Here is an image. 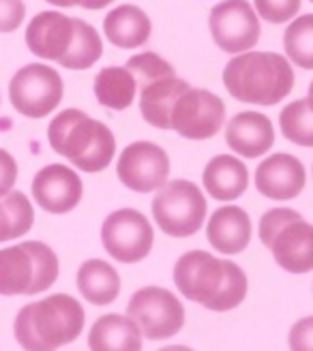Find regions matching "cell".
<instances>
[{"label": "cell", "instance_id": "6da1fadb", "mask_svg": "<svg viewBox=\"0 0 313 351\" xmlns=\"http://www.w3.org/2000/svg\"><path fill=\"white\" fill-rule=\"evenodd\" d=\"M174 283L191 302L225 313L242 304L249 280L238 263L208 251H189L174 263Z\"/></svg>", "mask_w": 313, "mask_h": 351}, {"label": "cell", "instance_id": "7a4b0ae2", "mask_svg": "<svg viewBox=\"0 0 313 351\" xmlns=\"http://www.w3.org/2000/svg\"><path fill=\"white\" fill-rule=\"evenodd\" d=\"M84 324V306L73 295L51 293L22 306L13 324V335L24 351H56L78 341Z\"/></svg>", "mask_w": 313, "mask_h": 351}, {"label": "cell", "instance_id": "3957f363", "mask_svg": "<svg viewBox=\"0 0 313 351\" xmlns=\"http://www.w3.org/2000/svg\"><path fill=\"white\" fill-rule=\"evenodd\" d=\"M223 86L240 103H281L294 88V71L288 58L275 51H247L234 56L223 69Z\"/></svg>", "mask_w": 313, "mask_h": 351}, {"label": "cell", "instance_id": "277c9868", "mask_svg": "<svg viewBox=\"0 0 313 351\" xmlns=\"http://www.w3.org/2000/svg\"><path fill=\"white\" fill-rule=\"evenodd\" d=\"M47 142L56 154L86 173L110 167L116 154V139L108 125L82 110H62L47 127Z\"/></svg>", "mask_w": 313, "mask_h": 351}, {"label": "cell", "instance_id": "5b68a950", "mask_svg": "<svg viewBox=\"0 0 313 351\" xmlns=\"http://www.w3.org/2000/svg\"><path fill=\"white\" fill-rule=\"evenodd\" d=\"M60 263L45 242L28 240L0 249V295H34L56 283Z\"/></svg>", "mask_w": 313, "mask_h": 351}, {"label": "cell", "instance_id": "8992f818", "mask_svg": "<svg viewBox=\"0 0 313 351\" xmlns=\"http://www.w3.org/2000/svg\"><path fill=\"white\" fill-rule=\"evenodd\" d=\"M259 240L290 274L313 270V225L292 208H270L259 219Z\"/></svg>", "mask_w": 313, "mask_h": 351}, {"label": "cell", "instance_id": "52a82bcc", "mask_svg": "<svg viewBox=\"0 0 313 351\" xmlns=\"http://www.w3.org/2000/svg\"><path fill=\"white\" fill-rule=\"evenodd\" d=\"M150 208L154 223L172 238H189L198 234L208 213V204L200 186L183 178L170 180L156 189Z\"/></svg>", "mask_w": 313, "mask_h": 351}, {"label": "cell", "instance_id": "ba28073f", "mask_svg": "<svg viewBox=\"0 0 313 351\" xmlns=\"http://www.w3.org/2000/svg\"><path fill=\"white\" fill-rule=\"evenodd\" d=\"M65 95L62 77L43 62L22 66L9 82V101L17 114L26 118H45L54 112Z\"/></svg>", "mask_w": 313, "mask_h": 351}, {"label": "cell", "instance_id": "9c48e42d", "mask_svg": "<svg viewBox=\"0 0 313 351\" xmlns=\"http://www.w3.org/2000/svg\"><path fill=\"white\" fill-rule=\"evenodd\" d=\"M127 315L140 326L148 341H167L176 337L185 326V306L165 287L137 289L127 304Z\"/></svg>", "mask_w": 313, "mask_h": 351}, {"label": "cell", "instance_id": "30bf717a", "mask_svg": "<svg viewBox=\"0 0 313 351\" xmlns=\"http://www.w3.org/2000/svg\"><path fill=\"white\" fill-rule=\"evenodd\" d=\"M225 122V103L211 90L204 88H187L176 99L170 114L172 131L185 139H211L219 133Z\"/></svg>", "mask_w": 313, "mask_h": 351}, {"label": "cell", "instance_id": "8fae6325", "mask_svg": "<svg viewBox=\"0 0 313 351\" xmlns=\"http://www.w3.org/2000/svg\"><path fill=\"white\" fill-rule=\"evenodd\" d=\"M101 242L108 255L123 263H137L148 257L154 232L150 221L133 208H120L101 225Z\"/></svg>", "mask_w": 313, "mask_h": 351}, {"label": "cell", "instance_id": "7c38bea8", "mask_svg": "<svg viewBox=\"0 0 313 351\" xmlns=\"http://www.w3.org/2000/svg\"><path fill=\"white\" fill-rule=\"evenodd\" d=\"M213 41L228 54H242L259 41V20L247 0H223L208 15Z\"/></svg>", "mask_w": 313, "mask_h": 351}, {"label": "cell", "instance_id": "4fadbf2b", "mask_svg": "<svg viewBox=\"0 0 313 351\" xmlns=\"http://www.w3.org/2000/svg\"><path fill=\"white\" fill-rule=\"evenodd\" d=\"M116 173L129 191L152 193L167 182L170 156L152 142H133L120 152Z\"/></svg>", "mask_w": 313, "mask_h": 351}, {"label": "cell", "instance_id": "5bb4252c", "mask_svg": "<svg viewBox=\"0 0 313 351\" xmlns=\"http://www.w3.org/2000/svg\"><path fill=\"white\" fill-rule=\"evenodd\" d=\"M78 17L60 11H41L26 26V45L34 56L60 62L73 47Z\"/></svg>", "mask_w": 313, "mask_h": 351}, {"label": "cell", "instance_id": "9a60e30c", "mask_svg": "<svg viewBox=\"0 0 313 351\" xmlns=\"http://www.w3.org/2000/svg\"><path fill=\"white\" fill-rule=\"evenodd\" d=\"M84 184L76 169L62 163H51L32 178V197L49 215H67L82 202Z\"/></svg>", "mask_w": 313, "mask_h": 351}, {"label": "cell", "instance_id": "2e32d148", "mask_svg": "<svg viewBox=\"0 0 313 351\" xmlns=\"http://www.w3.org/2000/svg\"><path fill=\"white\" fill-rule=\"evenodd\" d=\"M307 184V171L299 156L288 152L270 154L255 169V186L264 197L288 202L299 197Z\"/></svg>", "mask_w": 313, "mask_h": 351}, {"label": "cell", "instance_id": "e0dca14e", "mask_svg": "<svg viewBox=\"0 0 313 351\" xmlns=\"http://www.w3.org/2000/svg\"><path fill=\"white\" fill-rule=\"evenodd\" d=\"M225 144L245 159L264 156L275 144V127L259 112H240L225 125Z\"/></svg>", "mask_w": 313, "mask_h": 351}, {"label": "cell", "instance_id": "ac0fdd59", "mask_svg": "<svg viewBox=\"0 0 313 351\" xmlns=\"http://www.w3.org/2000/svg\"><path fill=\"white\" fill-rule=\"evenodd\" d=\"M206 238L221 255H238L251 242V219L240 206H221L208 219Z\"/></svg>", "mask_w": 313, "mask_h": 351}, {"label": "cell", "instance_id": "d6986e66", "mask_svg": "<svg viewBox=\"0 0 313 351\" xmlns=\"http://www.w3.org/2000/svg\"><path fill=\"white\" fill-rule=\"evenodd\" d=\"M189 88V84L181 77H176V73H170L163 77L150 80L148 84L140 86V112L142 118L148 122L150 127L161 129V131H170V114L176 99L181 97V93H185Z\"/></svg>", "mask_w": 313, "mask_h": 351}, {"label": "cell", "instance_id": "ffe728a7", "mask_svg": "<svg viewBox=\"0 0 313 351\" xmlns=\"http://www.w3.org/2000/svg\"><path fill=\"white\" fill-rule=\"evenodd\" d=\"M204 189L217 202H234L249 186L247 165L236 156L217 154L206 163L202 173Z\"/></svg>", "mask_w": 313, "mask_h": 351}, {"label": "cell", "instance_id": "44dd1931", "mask_svg": "<svg viewBox=\"0 0 313 351\" xmlns=\"http://www.w3.org/2000/svg\"><path fill=\"white\" fill-rule=\"evenodd\" d=\"M89 347L91 351H142V330L129 315H103L89 332Z\"/></svg>", "mask_w": 313, "mask_h": 351}, {"label": "cell", "instance_id": "7402d4cb", "mask_svg": "<svg viewBox=\"0 0 313 351\" xmlns=\"http://www.w3.org/2000/svg\"><path fill=\"white\" fill-rule=\"evenodd\" d=\"M103 32L112 45L123 49L142 47L152 32L150 17L135 5H120L114 7L106 20H103Z\"/></svg>", "mask_w": 313, "mask_h": 351}, {"label": "cell", "instance_id": "603a6c76", "mask_svg": "<svg viewBox=\"0 0 313 351\" xmlns=\"http://www.w3.org/2000/svg\"><path fill=\"white\" fill-rule=\"evenodd\" d=\"M78 289L86 302L108 306L120 293L118 270L106 259H86L78 270Z\"/></svg>", "mask_w": 313, "mask_h": 351}, {"label": "cell", "instance_id": "cb8c5ba5", "mask_svg": "<svg viewBox=\"0 0 313 351\" xmlns=\"http://www.w3.org/2000/svg\"><path fill=\"white\" fill-rule=\"evenodd\" d=\"M93 88L103 108L123 112L135 101L137 82L127 66H106L97 73Z\"/></svg>", "mask_w": 313, "mask_h": 351}, {"label": "cell", "instance_id": "d4e9b609", "mask_svg": "<svg viewBox=\"0 0 313 351\" xmlns=\"http://www.w3.org/2000/svg\"><path fill=\"white\" fill-rule=\"evenodd\" d=\"M34 225V208L22 191L0 197V244L26 236Z\"/></svg>", "mask_w": 313, "mask_h": 351}, {"label": "cell", "instance_id": "484cf974", "mask_svg": "<svg viewBox=\"0 0 313 351\" xmlns=\"http://www.w3.org/2000/svg\"><path fill=\"white\" fill-rule=\"evenodd\" d=\"M281 133L288 142L313 148V108L307 99L292 101L279 114Z\"/></svg>", "mask_w": 313, "mask_h": 351}, {"label": "cell", "instance_id": "4316f807", "mask_svg": "<svg viewBox=\"0 0 313 351\" xmlns=\"http://www.w3.org/2000/svg\"><path fill=\"white\" fill-rule=\"evenodd\" d=\"M101 56H103V41L99 37V32L89 22L78 20L73 47L58 64L65 69H71V71H84V69H91Z\"/></svg>", "mask_w": 313, "mask_h": 351}, {"label": "cell", "instance_id": "83f0119b", "mask_svg": "<svg viewBox=\"0 0 313 351\" xmlns=\"http://www.w3.org/2000/svg\"><path fill=\"white\" fill-rule=\"evenodd\" d=\"M283 47L288 58L299 64L305 71L313 69V13H305L299 20H294L286 34H283Z\"/></svg>", "mask_w": 313, "mask_h": 351}, {"label": "cell", "instance_id": "f1b7e54d", "mask_svg": "<svg viewBox=\"0 0 313 351\" xmlns=\"http://www.w3.org/2000/svg\"><path fill=\"white\" fill-rule=\"evenodd\" d=\"M127 69L131 71V75L135 77L137 88L148 84L150 80H156V77H163V75L174 73V66L165 58H161L159 54H154V51H144V54L131 56L127 60Z\"/></svg>", "mask_w": 313, "mask_h": 351}, {"label": "cell", "instance_id": "f546056e", "mask_svg": "<svg viewBox=\"0 0 313 351\" xmlns=\"http://www.w3.org/2000/svg\"><path fill=\"white\" fill-rule=\"evenodd\" d=\"M255 13L268 24H286L299 15L301 0H253Z\"/></svg>", "mask_w": 313, "mask_h": 351}, {"label": "cell", "instance_id": "4dcf8cb0", "mask_svg": "<svg viewBox=\"0 0 313 351\" xmlns=\"http://www.w3.org/2000/svg\"><path fill=\"white\" fill-rule=\"evenodd\" d=\"M26 20L24 0H0V32H13Z\"/></svg>", "mask_w": 313, "mask_h": 351}, {"label": "cell", "instance_id": "1f68e13d", "mask_svg": "<svg viewBox=\"0 0 313 351\" xmlns=\"http://www.w3.org/2000/svg\"><path fill=\"white\" fill-rule=\"evenodd\" d=\"M290 351H313V315L299 319L288 335Z\"/></svg>", "mask_w": 313, "mask_h": 351}, {"label": "cell", "instance_id": "d6a6232c", "mask_svg": "<svg viewBox=\"0 0 313 351\" xmlns=\"http://www.w3.org/2000/svg\"><path fill=\"white\" fill-rule=\"evenodd\" d=\"M15 182H17V161H15V156L9 150L0 148V197L7 195V193H11Z\"/></svg>", "mask_w": 313, "mask_h": 351}, {"label": "cell", "instance_id": "836d02e7", "mask_svg": "<svg viewBox=\"0 0 313 351\" xmlns=\"http://www.w3.org/2000/svg\"><path fill=\"white\" fill-rule=\"evenodd\" d=\"M110 3H114V0H82L80 7L89 9V11H99V9H106Z\"/></svg>", "mask_w": 313, "mask_h": 351}, {"label": "cell", "instance_id": "e575fe53", "mask_svg": "<svg viewBox=\"0 0 313 351\" xmlns=\"http://www.w3.org/2000/svg\"><path fill=\"white\" fill-rule=\"evenodd\" d=\"M45 3L54 5V7H80L82 0H45Z\"/></svg>", "mask_w": 313, "mask_h": 351}, {"label": "cell", "instance_id": "d590c367", "mask_svg": "<svg viewBox=\"0 0 313 351\" xmlns=\"http://www.w3.org/2000/svg\"><path fill=\"white\" fill-rule=\"evenodd\" d=\"M159 351H194L191 347H185V345H167V347H163V349H159Z\"/></svg>", "mask_w": 313, "mask_h": 351}, {"label": "cell", "instance_id": "8d00e7d4", "mask_svg": "<svg viewBox=\"0 0 313 351\" xmlns=\"http://www.w3.org/2000/svg\"><path fill=\"white\" fill-rule=\"evenodd\" d=\"M307 101L311 103V108H313V82L309 84V97H307Z\"/></svg>", "mask_w": 313, "mask_h": 351}, {"label": "cell", "instance_id": "74e56055", "mask_svg": "<svg viewBox=\"0 0 313 351\" xmlns=\"http://www.w3.org/2000/svg\"><path fill=\"white\" fill-rule=\"evenodd\" d=\"M311 3H313V0H311Z\"/></svg>", "mask_w": 313, "mask_h": 351}]
</instances>
